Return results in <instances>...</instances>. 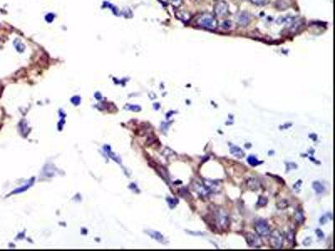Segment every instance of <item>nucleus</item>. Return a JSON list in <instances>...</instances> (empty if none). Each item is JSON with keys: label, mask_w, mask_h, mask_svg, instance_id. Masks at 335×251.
Segmentation results:
<instances>
[{"label": "nucleus", "mask_w": 335, "mask_h": 251, "mask_svg": "<svg viewBox=\"0 0 335 251\" xmlns=\"http://www.w3.org/2000/svg\"><path fill=\"white\" fill-rule=\"evenodd\" d=\"M196 25L200 28L209 29V30H215L218 27V21L215 17L209 13H204L200 14L195 20Z\"/></svg>", "instance_id": "nucleus-1"}, {"label": "nucleus", "mask_w": 335, "mask_h": 251, "mask_svg": "<svg viewBox=\"0 0 335 251\" xmlns=\"http://www.w3.org/2000/svg\"><path fill=\"white\" fill-rule=\"evenodd\" d=\"M214 12L218 18H226L229 14V5L224 0H218L214 5Z\"/></svg>", "instance_id": "nucleus-2"}, {"label": "nucleus", "mask_w": 335, "mask_h": 251, "mask_svg": "<svg viewBox=\"0 0 335 251\" xmlns=\"http://www.w3.org/2000/svg\"><path fill=\"white\" fill-rule=\"evenodd\" d=\"M270 243L271 247L276 249H282L283 244V236L282 234L277 230H275L271 234L270 236Z\"/></svg>", "instance_id": "nucleus-3"}, {"label": "nucleus", "mask_w": 335, "mask_h": 251, "mask_svg": "<svg viewBox=\"0 0 335 251\" xmlns=\"http://www.w3.org/2000/svg\"><path fill=\"white\" fill-rule=\"evenodd\" d=\"M216 222L221 228L227 229V227L229 226V216L227 213L221 209L218 210V212L216 213Z\"/></svg>", "instance_id": "nucleus-4"}, {"label": "nucleus", "mask_w": 335, "mask_h": 251, "mask_svg": "<svg viewBox=\"0 0 335 251\" xmlns=\"http://www.w3.org/2000/svg\"><path fill=\"white\" fill-rule=\"evenodd\" d=\"M256 231L258 235L261 237H266L270 234V229L268 223L263 219H260L256 223Z\"/></svg>", "instance_id": "nucleus-5"}, {"label": "nucleus", "mask_w": 335, "mask_h": 251, "mask_svg": "<svg viewBox=\"0 0 335 251\" xmlns=\"http://www.w3.org/2000/svg\"><path fill=\"white\" fill-rule=\"evenodd\" d=\"M246 242H247V244H248L249 245L251 246V247H253V248H259L260 246L261 245V240H260L259 238L257 237L256 234L249 233V234H246Z\"/></svg>", "instance_id": "nucleus-6"}, {"label": "nucleus", "mask_w": 335, "mask_h": 251, "mask_svg": "<svg viewBox=\"0 0 335 251\" xmlns=\"http://www.w3.org/2000/svg\"><path fill=\"white\" fill-rule=\"evenodd\" d=\"M251 21V17L248 13H240L237 16L238 24L240 26H246L248 25Z\"/></svg>", "instance_id": "nucleus-7"}, {"label": "nucleus", "mask_w": 335, "mask_h": 251, "mask_svg": "<svg viewBox=\"0 0 335 251\" xmlns=\"http://www.w3.org/2000/svg\"><path fill=\"white\" fill-rule=\"evenodd\" d=\"M194 189H195L196 192L201 196H207L209 192V190L207 188L206 186L199 182L194 183Z\"/></svg>", "instance_id": "nucleus-8"}, {"label": "nucleus", "mask_w": 335, "mask_h": 251, "mask_svg": "<svg viewBox=\"0 0 335 251\" xmlns=\"http://www.w3.org/2000/svg\"><path fill=\"white\" fill-rule=\"evenodd\" d=\"M175 16L178 20H181L183 22H188L191 19V15L189 12L183 10V9H179L175 12Z\"/></svg>", "instance_id": "nucleus-9"}, {"label": "nucleus", "mask_w": 335, "mask_h": 251, "mask_svg": "<svg viewBox=\"0 0 335 251\" xmlns=\"http://www.w3.org/2000/svg\"><path fill=\"white\" fill-rule=\"evenodd\" d=\"M230 152H231L232 155H234V156H236L238 158H240V157L244 156L243 151L239 147H236V146H233V147L230 148Z\"/></svg>", "instance_id": "nucleus-10"}, {"label": "nucleus", "mask_w": 335, "mask_h": 251, "mask_svg": "<svg viewBox=\"0 0 335 251\" xmlns=\"http://www.w3.org/2000/svg\"><path fill=\"white\" fill-rule=\"evenodd\" d=\"M313 187L314 191H315L318 194H321V193H323V192H324V190H325L324 185L318 181H316L314 182V183H313Z\"/></svg>", "instance_id": "nucleus-11"}, {"label": "nucleus", "mask_w": 335, "mask_h": 251, "mask_svg": "<svg viewBox=\"0 0 335 251\" xmlns=\"http://www.w3.org/2000/svg\"><path fill=\"white\" fill-rule=\"evenodd\" d=\"M149 234H150V235L152 236V237L154 238V239H155L156 240H158L159 242L164 243L165 239L163 238V236L162 234H160V233H159V232L152 231V232H149Z\"/></svg>", "instance_id": "nucleus-12"}, {"label": "nucleus", "mask_w": 335, "mask_h": 251, "mask_svg": "<svg viewBox=\"0 0 335 251\" xmlns=\"http://www.w3.org/2000/svg\"><path fill=\"white\" fill-rule=\"evenodd\" d=\"M14 46H15V49H16L18 52H20V53L24 52L25 46V45L23 44L22 42L20 41V39H15L14 42Z\"/></svg>", "instance_id": "nucleus-13"}, {"label": "nucleus", "mask_w": 335, "mask_h": 251, "mask_svg": "<svg viewBox=\"0 0 335 251\" xmlns=\"http://www.w3.org/2000/svg\"><path fill=\"white\" fill-rule=\"evenodd\" d=\"M247 184H248L249 187H251V189H257V188H259V183H258L257 179H249L248 182H247Z\"/></svg>", "instance_id": "nucleus-14"}, {"label": "nucleus", "mask_w": 335, "mask_h": 251, "mask_svg": "<svg viewBox=\"0 0 335 251\" xmlns=\"http://www.w3.org/2000/svg\"><path fill=\"white\" fill-rule=\"evenodd\" d=\"M167 1L170 5L175 8H179L184 3V0H167Z\"/></svg>", "instance_id": "nucleus-15"}, {"label": "nucleus", "mask_w": 335, "mask_h": 251, "mask_svg": "<svg viewBox=\"0 0 335 251\" xmlns=\"http://www.w3.org/2000/svg\"><path fill=\"white\" fill-rule=\"evenodd\" d=\"M247 162H248L249 164L251 165V166H253V167L257 166V165L261 163V162H259V161L257 160V157H255L254 156H249L248 159H247Z\"/></svg>", "instance_id": "nucleus-16"}, {"label": "nucleus", "mask_w": 335, "mask_h": 251, "mask_svg": "<svg viewBox=\"0 0 335 251\" xmlns=\"http://www.w3.org/2000/svg\"><path fill=\"white\" fill-rule=\"evenodd\" d=\"M295 218H296L297 221L298 223H303L304 217H303V214H302V211H297L296 214H295Z\"/></svg>", "instance_id": "nucleus-17"}, {"label": "nucleus", "mask_w": 335, "mask_h": 251, "mask_svg": "<svg viewBox=\"0 0 335 251\" xmlns=\"http://www.w3.org/2000/svg\"><path fill=\"white\" fill-rule=\"evenodd\" d=\"M255 5H265L269 2V0H250Z\"/></svg>", "instance_id": "nucleus-18"}, {"label": "nucleus", "mask_w": 335, "mask_h": 251, "mask_svg": "<svg viewBox=\"0 0 335 251\" xmlns=\"http://www.w3.org/2000/svg\"><path fill=\"white\" fill-rule=\"evenodd\" d=\"M104 6H105V7H107V8H109L110 9H112V12H113L114 14H116V15H118V14H118L119 12L117 11V8H116L114 5H112V4L107 3V2H105V3H104Z\"/></svg>", "instance_id": "nucleus-19"}, {"label": "nucleus", "mask_w": 335, "mask_h": 251, "mask_svg": "<svg viewBox=\"0 0 335 251\" xmlns=\"http://www.w3.org/2000/svg\"><path fill=\"white\" fill-rule=\"evenodd\" d=\"M288 206V203L286 200L280 201L279 203L277 204V207H278L279 209H286Z\"/></svg>", "instance_id": "nucleus-20"}, {"label": "nucleus", "mask_w": 335, "mask_h": 251, "mask_svg": "<svg viewBox=\"0 0 335 251\" xmlns=\"http://www.w3.org/2000/svg\"><path fill=\"white\" fill-rule=\"evenodd\" d=\"M267 204V199L266 198H263V197H261V198H260L259 201H258V206H265L266 204Z\"/></svg>", "instance_id": "nucleus-21"}, {"label": "nucleus", "mask_w": 335, "mask_h": 251, "mask_svg": "<svg viewBox=\"0 0 335 251\" xmlns=\"http://www.w3.org/2000/svg\"><path fill=\"white\" fill-rule=\"evenodd\" d=\"M288 240H289V242L293 243L294 241V233L292 230H289L288 233Z\"/></svg>", "instance_id": "nucleus-22"}, {"label": "nucleus", "mask_w": 335, "mask_h": 251, "mask_svg": "<svg viewBox=\"0 0 335 251\" xmlns=\"http://www.w3.org/2000/svg\"><path fill=\"white\" fill-rule=\"evenodd\" d=\"M54 18H55V15H54L53 14H48L47 15L45 16V20H46L47 22L50 23L53 21Z\"/></svg>", "instance_id": "nucleus-23"}, {"label": "nucleus", "mask_w": 335, "mask_h": 251, "mask_svg": "<svg viewBox=\"0 0 335 251\" xmlns=\"http://www.w3.org/2000/svg\"><path fill=\"white\" fill-rule=\"evenodd\" d=\"M328 214L324 215V217L321 218V219H320V223H321L322 224H324V223H327V222L328 221V218H328Z\"/></svg>", "instance_id": "nucleus-24"}, {"label": "nucleus", "mask_w": 335, "mask_h": 251, "mask_svg": "<svg viewBox=\"0 0 335 251\" xmlns=\"http://www.w3.org/2000/svg\"><path fill=\"white\" fill-rule=\"evenodd\" d=\"M302 183V180H298V182H297V183L294 184V186H293V188H294V189L298 190L299 188H300V186H301Z\"/></svg>", "instance_id": "nucleus-25"}, {"label": "nucleus", "mask_w": 335, "mask_h": 251, "mask_svg": "<svg viewBox=\"0 0 335 251\" xmlns=\"http://www.w3.org/2000/svg\"><path fill=\"white\" fill-rule=\"evenodd\" d=\"M192 2H199V1H200V0H191Z\"/></svg>", "instance_id": "nucleus-26"}]
</instances>
